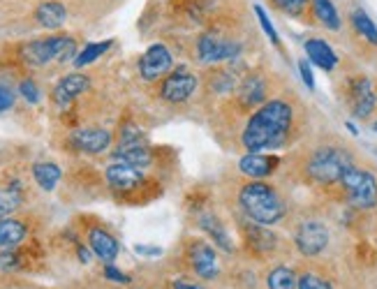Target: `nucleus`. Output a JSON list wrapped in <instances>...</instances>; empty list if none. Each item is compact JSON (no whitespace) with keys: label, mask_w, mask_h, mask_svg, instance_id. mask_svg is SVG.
<instances>
[{"label":"nucleus","mask_w":377,"mask_h":289,"mask_svg":"<svg viewBox=\"0 0 377 289\" xmlns=\"http://www.w3.org/2000/svg\"><path fill=\"white\" fill-rule=\"evenodd\" d=\"M290 128H292V107L283 100H271L250 116L241 137L243 146L250 153L280 148L287 142V137H290Z\"/></svg>","instance_id":"nucleus-1"},{"label":"nucleus","mask_w":377,"mask_h":289,"mask_svg":"<svg viewBox=\"0 0 377 289\" xmlns=\"http://www.w3.org/2000/svg\"><path fill=\"white\" fill-rule=\"evenodd\" d=\"M239 202L246 216L255 220L257 225H276L285 216V204L278 197V192L260 181H250L248 185H243Z\"/></svg>","instance_id":"nucleus-2"},{"label":"nucleus","mask_w":377,"mask_h":289,"mask_svg":"<svg viewBox=\"0 0 377 289\" xmlns=\"http://www.w3.org/2000/svg\"><path fill=\"white\" fill-rule=\"evenodd\" d=\"M352 158L343 148L324 146L320 151L313 153V158L308 160V176L317 183H340L343 174L347 169H352Z\"/></svg>","instance_id":"nucleus-3"},{"label":"nucleus","mask_w":377,"mask_h":289,"mask_svg":"<svg viewBox=\"0 0 377 289\" xmlns=\"http://www.w3.org/2000/svg\"><path fill=\"white\" fill-rule=\"evenodd\" d=\"M72 56H77V44L68 35L35 40L24 47V58L31 65H47L51 61H70Z\"/></svg>","instance_id":"nucleus-4"},{"label":"nucleus","mask_w":377,"mask_h":289,"mask_svg":"<svg viewBox=\"0 0 377 289\" xmlns=\"http://www.w3.org/2000/svg\"><path fill=\"white\" fill-rule=\"evenodd\" d=\"M347 199H350L352 206L357 209H373L377 204V181L371 172H364V169H347L340 179Z\"/></svg>","instance_id":"nucleus-5"},{"label":"nucleus","mask_w":377,"mask_h":289,"mask_svg":"<svg viewBox=\"0 0 377 289\" xmlns=\"http://www.w3.org/2000/svg\"><path fill=\"white\" fill-rule=\"evenodd\" d=\"M241 47L232 40H225L223 35H213V33H206L199 37L197 42V54H199V61L204 63H220V61H229V58H236L239 56Z\"/></svg>","instance_id":"nucleus-6"},{"label":"nucleus","mask_w":377,"mask_h":289,"mask_svg":"<svg viewBox=\"0 0 377 289\" xmlns=\"http://www.w3.org/2000/svg\"><path fill=\"white\" fill-rule=\"evenodd\" d=\"M329 243V232L322 222L317 220H308L303 222L297 232V248L301 250V255L306 257H315L320 255Z\"/></svg>","instance_id":"nucleus-7"},{"label":"nucleus","mask_w":377,"mask_h":289,"mask_svg":"<svg viewBox=\"0 0 377 289\" xmlns=\"http://www.w3.org/2000/svg\"><path fill=\"white\" fill-rule=\"evenodd\" d=\"M195 88H197V77H195V74H190L186 70H176L174 74H169V77L162 81L160 95L167 102L179 105V102H186L190 95L195 93Z\"/></svg>","instance_id":"nucleus-8"},{"label":"nucleus","mask_w":377,"mask_h":289,"mask_svg":"<svg viewBox=\"0 0 377 289\" xmlns=\"http://www.w3.org/2000/svg\"><path fill=\"white\" fill-rule=\"evenodd\" d=\"M172 70V54L165 44H153L151 49H146V54L139 61V72H142L144 79H160L162 74H167Z\"/></svg>","instance_id":"nucleus-9"},{"label":"nucleus","mask_w":377,"mask_h":289,"mask_svg":"<svg viewBox=\"0 0 377 289\" xmlns=\"http://www.w3.org/2000/svg\"><path fill=\"white\" fill-rule=\"evenodd\" d=\"M350 105L357 118H368L375 109V88L368 77H357L350 84Z\"/></svg>","instance_id":"nucleus-10"},{"label":"nucleus","mask_w":377,"mask_h":289,"mask_svg":"<svg viewBox=\"0 0 377 289\" xmlns=\"http://www.w3.org/2000/svg\"><path fill=\"white\" fill-rule=\"evenodd\" d=\"M107 181L114 190L130 192L144 183V174L139 167H132L128 162H114V165L107 167Z\"/></svg>","instance_id":"nucleus-11"},{"label":"nucleus","mask_w":377,"mask_h":289,"mask_svg":"<svg viewBox=\"0 0 377 289\" xmlns=\"http://www.w3.org/2000/svg\"><path fill=\"white\" fill-rule=\"evenodd\" d=\"M72 144H75L79 151L86 153H102L105 148L112 144V135L102 128H84L72 132Z\"/></svg>","instance_id":"nucleus-12"},{"label":"nucleus","mask_w":377,"mask_h":289,"mask_svg":"<svg viewBox=\"0 0 377 289\" xmlns=\"http://www.w3.org/2000/svg\"><path fill=\"white\" fill-rule=\"evenodd\" d=\"M88 91V77L86 74H68L56 84L54 88V102L58 107H68L72 100L79 98L81 93Z\"/></svg>","instance_id":"nucleus-13"},{"label":"nucleus","mask_w":377,"mask_h":289,"mask_svg":"<svg viewBox=\"0 0 377 289\" xmlns=\"http://www.w3.org/2000/svg\"><path fill=\"white\" fill-rule=\"evenodd\" d=\"M116 160L128 162L132 167H149L151 165V151L144 144V139H132V142H121L116 148Z\"/></svg>","instance_id":"nucleus-14"},{"label":"nucleus","mask_w":377,"mask_h":289,"mask_svg":"<svg viewBox=\"0 0 377 289\" xmlns=\"http://www.w3.org/2000/svg\"><path fill=\"white\" fill-rule=\"evenodd\" d=\"M280 165V160L276 155H262V153H250L246 158H241L239 169L250 179H264L276 172V167Z\"/></svg>","instance_id":"nucleus-15"},{"label":"nucleus","mask_w":377,"mask_h":289,"mask_svg":"<svg viewBox=\"0 0 377 289\" xmlns=\"http://www.w3.org/2000/svg\"><path fill=\"white\" fill-rule=\"evenodd\" d=\"M190 259H192V269H195L199 278L213 280L218 276V259H216V253H213V248L204 246V243H197V246H192Z\"/></svg>","instance_id":"nucleus-16"},{"label":"nucleus","mask_w":377,"mask_h":289,"mask_svg":"<svg viewBox=\"0 0 377 289\" xmlns=\"http://www.w3.org/2000/svg\"><path fill=\"white\" fill-rule=\"evenodd\" d=\"M264 81L260 77H248L239 88V105L243 109H255L264 102Z\"/></svg>","instance_id":"nucleus-17"},{"label":"nucleus","mask_w":377,"mask_h":289,"mask_svg":"<svg viewBox=\"0 0 377 289\" xmlns=\"http://www.w3.org/2000/svg\"><path fill=\"white\" fill-rule=\"evenodd\" d=\"M88 241H91L93 253L98 255L102 262H112V259H116L118 241L114 239L112 234H107L105 229H93L91 236H88Z\"/></svg>","instance_id":"nucleus-18"},{"label":"nucleus","mask_w":377,"mask_h":289,"mask_svg":"<svg viewBox=\"0 0 377 289\" xmlns=\"http://www.w3.org/2000/svg\"><path fill=\"white\" fill-rule=\"evenodd\" d=\"M306 54H308L310 61L317 65V68H322V70H327V72L334 70L336 63H338L334 49H331L329 44L322 42V40H308L306 42Z\"/></svg>","instance_id":"nucleus-19"},{"label":"nucleus","mask_w":377,"mask_h":289,"mask_svg":"<svg viewBox=\"0 0 377 289\" xmlns=\"http://www.w3.org/2000/svg\"><path fill=\"white\" fill-rule=\"evenodd\" d=\"M35 19H38V24L44 28H61L65 24V19H68V12H65V7L61 3L49 0V3H42L38 7Z\"/></svg>","instance_id":"nucleus-20"},{"label":"nucleus","mask_w":377,"mask_h":289,"mask_svg":"<svg viewBox=\"0 0 377 289\" xmlns=\"http://www.w3.org/2000/svg\"><path fill=\"white\" fill-rule=\"evenodd\" d=\"M26 227L19 220H0V248H14L24 241Z\"/></svg>","instance_id":"nucleus-21"},{"label":"nucleus","mask_w":377,"mask_h":289,"mask_svg":"<svg viewBox=\"0 0 377 289\" xmlns=\"http://www.w3.org/2000/svg\"><path fill=\"white\" fill-rule=\"evenodd\" d=\"M199 227L204 229L206 234L211 236L213 241L218 243V248H223L225 253H232V243H229V236H227V232H225V227L220 225V220L218 218H213V216H202L199 218Z\"/></svg>","instance_id":"nucleus-22"},{"label":"nucleus","mask_w":377,"mask_h":289,"mask_svg":"<svg viewBox=\"0 0 377 289\" xmlns=\"http://www.w3.org/2000/svg\"><path fill=\"white\" fill-rule=\"evenodd\" d=\"M313 3V12L315 17L320 19L322 26H327L329 31H338L340 28V17H338V10L334 7L331 0H310Z\"/></svg>","instance_id":"nucleus-23"},{"label":"nucleus","mask_w":377,"mask_h":289,"mask_svg":"<svg viewBox=\"0 0 377 289\" xmlns=\"http://www.w3.org/2000/svg\"><path fill=\"white\" fill-rule=\"evenodd\" d=\"M33 176L42 190H54L56 183L61 181V169H58L54 162H38L33 167Z\"/></svg>","instance_id":"nucleus-24"},{"label":"nucleus","mask_w":377,"mask_h":289,"mask_svg":"<svg viewBox=\"0 0 377 289\" xmlns=\"http://www.w3.org/2000/svg\"><path fill=\"white\" fill-rule=\"evenodd\" d=\"M266 285H269V289H297L299 280H297V276H294L292 269H287V266H278V269H273L269 273Z\"/></svg>","instance_id":"nucleus-25"},{"label":"nucleus","mask_w":377,"mask_h":289,"mask_svg":"<svg viewBox=\"0 0 377 289\" xmlns=\"http://www.w3.org/2000/svg\"><path fill=\"white\" fill-rule=\"evenodd\" d=\"M352 24L354 28H357V33L364 37V40L368 42H373L377 44V26L371 21V17L364 12V10H357V12H352Z\"/></svg>","instance_id":"nucleus-26"},{"label":"nucleus","mask_w":377,"mask_h":289,"mask_svg":"<svg viewBox=\"0 0 377 289\" xmlns=\"http://www.w3.org/2000/svg\"><path fill=\"white\" fill-rule=\"evenodd\" d=\"M112 47V42H98V44H88V47L81 51V54L75 58V65L77 68H84V65L98 61V58L105 54V51Z\"/></svg>","instance_id":"nucleus-27"},{"label":"nucleus","mask_w":377,"mask_h":289,"mask_svg":"<svg viewBox=\"0 0 377 289\" xmlns=\"http://www.w3.org/2000/svg\"><path fill=\"white\" fill-rule=\"evenodd\" d=\"M273 5H276L280 12L299 17V14H303V10H306L308 0H273Z\"/></svg>","instance_id":"nucleus-28"},{"label":"nucleus","mask_w":377,"mask_h":289,"mask_svg":"<svg viewBox=\"0 0 377 289\" xmlns=\"http://www.w3.org/2000/svg\"><path fill=\"white\" fill-rule=\"evenodd\" d=\"M297 289H334L327 280H322L320 276H315V273H306V276L299 278V285Z\"/></svg>","instance_id":"nucleus-29"},{"label":"nucleus","mask_w":377,"mask_h":289,"mask_svg":"<svg viewBox=\"0 0 377 289\" xmlns=\"http://www.w3.org/2000/svg\"><path fill=\"white\" fill-rule=\"evenodd\" d=\"M255 14H257V19H260V24H262V28H264V33L271 37V42H273V44H278V42H280V40H278V33H276V28H273V24L269 21V17H266L264 7L257 5V7H255Z\"/></svg>","instance_id":"nucleus-30"},{"label":"nucleus","mask_w":377,"mask_h":289,"mask_svg":"<svg viewBox=\"0 0 377 289\" xmlns=\"http://www.w3.org/2000/svg\"><path fill=\"white\" fill-rule=\"evenodd\" d=\"M19 91H21V95H24V98H26L28 102H33V105L40 100V91H38V86H35L31 79L21 81V88H19Z\"/></svg>","instance_id":"nucleus-31"},{"label":"nucleus","mask_w":377,"mask_h":289,"mask_svg":"<svg viewBox=\"0 0 377 289\" xmlns=\"http://www.w3.org/2000/svg\"><path fill=\"white\" fill-rule=\"evenodd\" d=\"M299 70H301V79H303V84H306L310 91L315 88V77H313V70H310V65L308 61H301L299 63Z\"/></svg>","instance_id":"nucleus-32"},{"label":"nucleus","mask_w":377,"mask_h":289,"mask_svg":"<svg viewBox=\"0 0 377 289\" xmlns=\"http://www.w3.org/2000/svg\"><path fill=\"white\" fill-rule=\"evenodd\" d=\"M19 266V255L17 253H7V255H0V269L3 271H12Z\"/></svg>","instance_id":"nucleus-33"},{"label":"nucleus","mask_w":377,"mask_h":289,"mask_svg":"<svg viewBox=\"0 0 377 289\" xmlns=\"http://www.w3.org/2000/svg\"><path fill=\"white\" fill-rule=\"evenodd\" d=\"M12 105H14V93L10 88L0 86V111H7Z\"/></svg>","instance_id":"nucleus-34"},{"label":"nucleus","mask_w":377,"mask_h":289,"mask_svg":"<svg viewBox=\"0 0 377 289\" xmlns=\"http://www.w3.org/2000/svg\"><path fill=\"white\" fill-rule=\"evenodd\" d=\"M105 276H107L109 280H114V283H128V276H125V273H121L118 269H114V266H107Z\"/></svg>","instance_id":"nucleus-35"},{"label":"nucleus","mask_w":377,"mask_h":289,"mask_svg":"<svg viewBox=\"0 0 377 289\" xmlns=\"http://www.w3.org/2000/svg\"><path fill=\"white\" fill-rule=\"evenodd\" d=\"M135 250H137V253H139V255H153V257H155V255H160V253H162V250H160V248H149V246H137Z\"/></svg>","instance_id":"nucleus-36"},{"label":"nucleus","mask_w":377,"mask_h":289,"mask_svg":"<svg viewBox=\"0 0 377 289\" xmlns=\"http://www.w3.org/2000/svg\"><path fill=\"white\" fill-rule=\"evenodd\" d=\"M174 289H202V287H197V285H188V283H176Z\"/></svg>","instance_id":"nucleus-37"},{"label":"nucleus","mask_w":377,"mask_h":289,"mask_svg":"<svg viewBox=\"0 0 377 289\" xmlns=\"http://www.w3.org/2000/svg\"><path fill=\"white\" fill-rule=\"evenodd\" d=\"M3 218H5V211H3V209H0V220H3Z\"/></svg>","instance_id":"nucleus-38"},{"label":"nucleus","mask_w":377,"mask_h":289,"mask_svg":"<svg viewBox=\"0 0 377 289\" xmlns=\"http://www.w3.org/2000/svg\"><path fill=\"white\" fill-rule=\"evenodd\" d=\"M375 130H377V123H375Z\"/></svg>","instance_id":"nucleus-39"}]
</instances>
